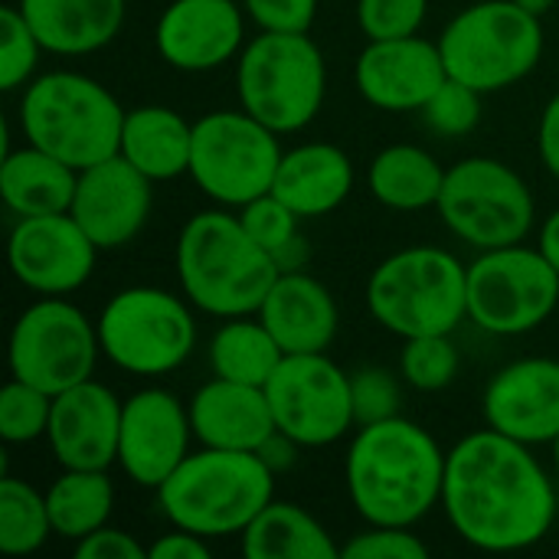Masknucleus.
<instances>
[{
  "mask_svg": "<svg viewBox=\"0 0 559 559\" xmlns=\"http://www.w3.org/2000/svg\"><path fill=\"white\" fill-rule=\"evenodd\" d=\"M246 43L242 0H170L154 26V46L177 72H213Z\"/></svg>",
  "mask_w": 559,
  "mask_h": 559,
  "instance_id": "19",
  "label": "nucleus"
},
{
  "mask_svg": "<svg viewBox=\"0 0 559 559\" xmlns=\"http://www.w3.org/2000/svg\"><path fill=\"white\" fill-rule=\"evenodd\" d=\"M75 183H79V170L36 144L3 154L0 193L10 213L16 216L69 213Z\"/></svg>",
  "mask_w": 559,
  "mask_h": 559,
  "instance_id": "27",
  "label": "nucleus"
},
{
  "mask_svg": "<svg viewBox=\"0 0 559 559\" xmlns=\"http://www.w3.org/2000/svg\"><path fill=\"white\" fill-rule=\"evenodd\" d=\"M46 508L56 537L82 540L111 521L115 485L108 472L62 468V475L46 488Z\"/></svg>",
  "mask_w": 559,
  "mask_h": 559,
  "instance_id": "31",
  "label": "nucleus"
},
{
  "mask_svg": "<svg viewBox=\"0 0 559 559\" xmlns=\"http://www.w3.org/2000/svg\"><path fill=\"white\" fill-rule=\"evenodd\" d=\"M174 265L183 298L219 321L255 314L278 278L275 259L226 206L200 210L183 223Z\"/></svg>",
  "mask_w": 559,
  "mask_h": 559,
  "instance_id": "3",
  "label": "nucleus"
},
{
  "mask_svg": "<svg viewBox=\"0 0 559 559\" xmlns=\"http://www.w3.org/2000/svg\"><path fill=\"white\" fill-rule=\"evenodd\" d=\"M459 347L452 344V334H426L403 341L400 354V377L419 393H439L455 383L459 377Z\"/></svg>",
  "mask_w": 559,
  "mask_h": 559,
  "instance_id": "33",
  "label": "nucleus"
},
{
  "mask_svg": "<svg viewBox=\"0 0 559 559\" xmlns=\"http://www.w3.org/2000/svg\"><path fill=\"white\" fill-rule=\"evenodd\" d=\"M98 246L72 219V213L20 216L7 239L13 278L36 295L79 292L98 262Z\"/></svg>",
  "mask_w": 559,
  "mask_h": 559,
  "instance_id": "15",
  "label": "nucleus"
},
{
  "mask_svg": "<svg viewBox=\"0 0 559 559\" xmlns=\"http://www.w3.org/2000/svg\"><path fill=\"white\" fill-rule=\"evenodd\" d=\"M403 377H393L386 367H364L350 373V400H354V419L357 426L383 423L400 416L403 406Z\"/></svg>",
  "mask_w": 559,
  "mask_h": 559,
  "instance_id": "38",
  "label": "nucleus"
},
{
  "mask_svg": "<svg viewBox=\"0 0 559 559\" xmlns=\"http://www.w3.org/2000/svg\"><path fill=\"white\" fill-rule=\"evenodd\" d=\"M449 452L413 419L360 426L344 459L347 498L364 524L416 527L442 508Z\"/></svg>",
  "mask_w": 559,
  "mask_h": 559,
  "instance_id": "2",
  "label": "nucleus"
},
{
  "mask_svg": "<svg viewBox=\"0 0 559 559\" xmlns=\"http://www.w3.org/2000/svg\"><path fill=\"white\" fill-rule=\"evenodd\" d=\"M285 350L272 337V331L259 321V314L226 318L210 341V367L213 377L265 386L275 367L282 364Z\"/></svg>",
  "mask_w": 559,
  "mask_h": 559,
  "instance_id": "30",
  "label": "nucleus"
},
{
  "mask_svg": "<svg viewBox=\"0 0 559 559\" xmlns=\"http://www.w3.org/2000/svg\"><path fill=\"white\" fill-rule=\"evenodd\" d=\"M193 124L167 105H138L124 115L118 154L154 183L190 174Z\"/></svg>",
  "mask_w": 559,
  "mask_h": 559,
  "instance_id": "26",
  "label": "nucleus"
},
{
  "mask_svg": "<svg viewBox=\"0 0 559 559\" xmlns=\"http://www.w3.org/2000/svg\"><path fill=\"white\" fill-rule=\"evenodd\" d=\"M249 559H334L341 547L328 527L292 501H269L239 534Z\"/></svg>",
  "mask_w": 559,
  "mask_h": 559,
  "instance_id": "28",
  "label": "nucleus"
},
{
  "mask_svg": "<svg viewBox=\"0 0 559 559\" xmlns=\"http://www.w3.org/2000/svg\"><path fill=\"white\" fill-rule=\"evenodd\" d=\"M442 511L481 554L537 547L557 521V488L531 445L478 429L449 449Z\"/></svg>",
  "mask_w": 559,
  "mask_h": 559,
  "instance_id": "1",
  "label": "nucleus"
},
{
  "mask_svg": "<svg viewBox=\"0 0 559 559\" xmlns=\"http://www.w3.org/2000/svg\"><path fill=\"white\" fill-rule=\"evenodd\" d=\"M439 49L452 79L491 95L537 69L544 56V23L514 0H478L445 23Z\"/></svg>",
  "mask_w": 559,
  "mask_h": 559,
  "instance_id": "8",
  "label": "nucleus"
},
{
  "mask_svg": "<svg viewBox=\"0 0 559 559\" xmlns=\"http://www.w3.org/2000/svg\"><path fill=\"white\" fill-rule=\"evenodd\" d=\"M436 210L445 229L478 252L524 242L537 219L527 180L511 164L485 154L465 157L445 170Z\"/></svg>",
  "mask_w": 559,
  "mask_h": 559,
  "instance_id": "10",
  "label": "nucleus"
},
{
  "mask_svg": "<svg viewBox=\"0 0 559 559\" xmlns=\"http://www.w3.org/2000/svg\"><path fill=\"white\" fill-rule=\"evenodd\" d=\"M193 305L154 285H131L98 314L102 354L131 377H167L197 350Z\"/></svg>",
  "mask_w": 559,
  "mask_h": 559,
  "instance_id": "9",
  "label": "nucleus"
},
{
  "mask_svg": "<svg viewBox=\"0 0 559 559\" xmlns=\"http://www.w3.org/2000/svg\"><path fill=\"white\" fill-rule=\"evenodd\" d=\"M559 272L540 246L481 249L468 262V321L491 337H521L550 321Z\"/></svg>",
  "mask_w": 559,
  "mask_h": 559,
  "instance_id": "11",
  "label": "nucleus"
},
{
  "mask_svg": "<svg viewBox=\"0 0 559 559\" xmlns=\"http://www.w3.org/2000/svg\"><path fill=\"white\" fill-rule=\"evenodd\" d=\"M354 190V164L331 141H308L282 154L272 193L301 219L334 213Z\"/></svg>",
  "mask_w": 559,
  "mask_h": 559,
  "instance_id": "24",
  "label": "nucleus"
},
{
  "mask_svg": "<svg viewBox=\"0 0 559 559\" xmlns=\"http://www.w3.org/2000/svg\"><path fill=\"white\" fill-rule=\"evenodd\" d=\"M16 7L52 56H92L124 26V0H20Z\"/></svg>",
  "mask_w": 559,
  "mask_h": 559,
  "instance_id": "25",
  "label": "nucleus"
},
{
  "mask_svg": "<svg viewBox=\"0 0 559 559\" xmlns=\"http://www.w3.org/2000/svg\"><path fill=\"white\" fill-rule=\"evenodd\" d=\"M121 406L124 400L95 377L56 393L46 442L59 468L108 472L118 465Z\"/></svg>",
  "mask_w": 559,
  "mask_h": 559,
  "instance_id": "21",
  "label": "nucleus"
},
{
  "mask_svg": "<svg viewBox=\"0 0 559 559\" xmlns=\"http://www.w3.org/2000/svg\"><path fill=\"white\" fill-rule=\"evenodd\" d=\"M554 445V468H557V478H559V436L550 442Z\"/></svg>",
  "mask_w": 559,
  "mask_h": 559,
  "instance_id": "48",
  "label": "nucleus"
},
{
  "mask_svg": "<svg viewBox=\"0 0 559 559\" xmlns=\"http://www.w3.org/2000/svg\"><path fill=\"white\" fill-rule=\"evenodd\" d=\"M255 314L285 354H328L341 328V308L331 288L305 269L278 272Z\"/></svg>",
  "mask_w": 559,
  "mask_h": 559,
  "instance_id": "22",
  "label": "nucleus"
},
{
  "mask_svg": "<svg viewBox=\"0 0 559 559\" xmlns=\"http://www.w3.org/2000/svg\"><path fill=\"white\" fill-rule=\"evenodd\" d=\"M537 246H540V252L554 262V269L559 272V210H554V213L544 219Z\"/></svg>",
  "mask_w": 559,
  "mask_h": 559,
  "instance_id": "46",
  "label": "nucleus"
},
{
  "mask_svg": "<svg viewBox=\"0 0 559 559\" xmlns=\"http://www.w3.org/2000/svg\"><path fill=\"white\" fill-rule=\"evenodd\" d=\"M239 108L275 134L308 128L328 95V62L308 33L252 36L236 59Z\"/></svg>",
  "mask_w": 559,
  "mask_h": 559,
  "instance_id": "7",
  "label": "nucleus"
},
{
  "mask_svg": "<svg viewBox=\"0 0 559 559\" xmlns=\"http://www.w3.org/2000/svg\"><path fill=\"white\" fill-rule=\"evenodd\" d=\"M275 478L259 452L200 445L154 495L170 527L216 540L242 534L252 524L275 498Z\"/></svg>",
  "mask_w": 559,
  "mask_h": 559,
  "instance_id": "4",
  "label": "nucleus"
},
{
  "mask_svg": "<svg viewBox=\"0 0 559 559\" xmlns=\"http://www.w3.org/2000/svg\"><path fill=\"white\" fill-rule=\"evenodd\" d=\"M210 557V540L190 531L174 527L170 534H160L151 547L147 559H206Z\"/></svg>",
  "mask_w": 559,
  "mask_h": 559,
  "instance_id": "43",
  "label": "nucleus"
},
{
  "mask_svg": "<svg viewBox=\"0 0 559 559\" xmlns=\"http://www.w3.org/2000/svg\"><path fill=\"white\" fill-rule=\"evenodd\" d=\"M242 10L265 33H308L318 16V0H242Z\"/></svg>",
  "mask_w": 559,
  "mask_h": 559,
  "instance_id": "41",
  "label": "nucleus"
},
{
  "mask_svg": "<svg viewBox=\"0 0 559 559\" xmlns=\"http://www.w3.org/2000/svg\"><path fill=\"white\" fill-rule=\"evenodd\" d=\"M419 115L429 124V131L442 138H465L481 121V92L449 75Z\"/></svg>",
  "mask_w": 559,
  "mask_h": 559,
  "instance_id": "36",
  "label": "nucleus"
},
{
  "mask_svg": "<svg viewBox=\"0 0 559 559\" xmlns=\"http://www.w3.org/2000/svg\"><path fill=\"white\" fill-rule=\"evenodd\" d=\"M445 170L419 144H390L383 147L367 170L370 193L380 206L396 213H419L439 203Z\"/></svg>",
  "mask_w": 559,
  "mask_h": 559,
  "instance_id": "29",
  "label": "nucleus"
},
{
  "mask_svg": "<svg viewBox=\"0 0 559 559\" xmlns=\"http://www.w3.org/2000/svg\"><path fill=\"white\" fill-rule=\"evenodd\" d=\"M52 534L46 491H36L29 481L3 475L0 481V550L7 557H29L43 550Z\"/></svg>",
  "mask_w": 559,
  "mask_h": 559,
  "instance_id": "32",
  "label": "nucleus"
},
{
  "mask_svg": "<svg viewBox=\"0 0 559 559\" xmlns=\"http://www.w3.org/2000/svg\"><path fill=\"white\" fill-rule=\"evenodd\" d=\"M485 426L524 445H550L559 436V360L524 357L501 367L481 396Z\"/></svg>",
  "mask_w": 559,
  "mask_h": 559,
  "instance_id": "20",
  "label": "nucleus"
},
{
  "mask_svg": "<svg viewBox=\"0 0 559 559\" xmlns=\"http://www.w3.org/2000/svg\"><path fill=\"white\" fill-rule=\"evenodd\" d=\"M354 13L367 39H400L423 29L429 0H357Z\"/></svg>",
  "mask_w": 559,
  "mask_h": 559,
  "instance_id": "39",
  "label": "nucleus"
},
{
  "mask_svg": "<svg viewBox=\"0 0 559 559\" xmlns=\"http://www.w3.org/2000/svg\"><path fill=\"white\" fill-rule=\"evenodd\" d=\"M449 79L439 39L400 36L367 39L354 62L360 98L380 111H423L436 88Z\"/></svg>",
  "mask_w": 559,
  "mask_h": 559,
  "instance_id": "18",
  "label": "nucleus"
},
{
  "mask_svg": "<svg viewBox=\"0 0 559 559\" xmlns=\"http://www.w3.org/2000/svg\"><path fill=\"white\" fill-rule=\"evenodd\" d=\"M187 409L193 439L206 449L259 452V445L275 432L265 386L213 377L190 396Z\"/></svg>",
  "mask_w": 559,
  "mask_h": 559,
  "instance_id": "23",
  "label": "nucleus"
},
{
  "mask_svg": "<svg viewBox=\"0 0 559 559\" xmlns=\"http://www.w3.org/2000/svg\"><path fill=\"white\" fill-rule=\"evenodd\" d=\"M344 559H426L429 547L413 534V527H383L367 524V531L354 534L344 547Z\"/></svg>",
  "mask_w": 559,
  "mask_h": 559,
  "instance_id": "40",
  "label": "nucleus"
},
{
  "mask_svg": "<svg viewBox=\"0 0 559 559\" xmlns=\"http://www.w3.org/2000/svg\"><path fill=\"white\" fill-rule=\"evenodd\" d=\"M275 429L301 449L341 442L354 426L350 373L328 354H285L265 383Z\"/></svg>",
  "mask_w": 559,
  "mask_h": 559,
  "instance_id": "14",
  "label": "nucleus"
},
{
  "mask_svg": "<svg viewBox=\"0 0 559 559\" xmlns=\"http://www.w3.org/2000/svg\"><path fill=\"white\" fill-rule=\"evenodd\" d=\"M98 357V324L62 295H43L13 321L10 377L33 383L49 396L92 380Z\"/></svg>",
  "mask_w": 559,
  "mask_h": 559,
  "instance_id": "13",
  "label": "nucleus"
},
{
  "mask_svg": "<svg viewBox=\"0 0 559 559\" xmlns=\"http://www.w3.org/2000/svg\"><path fill=\"white\" fill-rule=\"evenodd\" d=\"M121 102L92 75L56 69L36 75L20 98V131L75 170H85L121 147Z\"/></svg>",
  "mask_w": 559,
  "mask_h": 559,
  "instance_id": "5",
  "label": "nucleus"
},
{
  "mask_svg": "<svg viewBox=\"0 0 559 559\" xmlns=\"http://www.w3.org/2000/svg\"><path fill=\"white\" fill-rule=\"evenodd\" d=\"M373 321L409 341L455 334L468 318V265L439 246H406L386 255L367 278Z\"/></svg>",
  "mask_w": 559,
  "mask_h": 559,
  "instance_id": "6",
  "label": "nucleus"
},
{
  "mask_svg": "<svg viewBox=\"0 0 559 559\" xmlns=\"http://www.w3.org/2000/svg\"><path fill=\"white\" fill-rule=\"evenodd\" d=\"M151 210L154 180L144 177L121 154L79 170L69 213L102 252L121 249L131 239H138L151 219Z\"/></svg>",
  "mask_w": 559,
  "mask_h": 559,
  "instance_id": "17",
  "label": "nucleus"
},
{
  "mask_svg": "<svg viewBox=\"0 0 559 559\" xmlns=\"http://www.w3.org/2000/svg\"><path fill=\"white\" fill-rule=\"evenodd\" d=\"M298 442L295 439H288L285 432H272L262 445H259V459L275 472V475H282V472H288V468H295V462H298Z\"/></svg>",
  "mask_w": 559,
  "mask_h": 559,
  "instance_id": "45",
  "label": "nucleus"
},
{
  "mask_svg": "<svg viewBox=\"0 0 559 559\" xmlns=\"http://www.w3.org/2000/svg\"><path fill=\"white\" fill-rule=\"evenodd\" d=\"M239 219H242L246 233L272 259L301 236V216L292 206H285L275 193H262V197L249 200L246 206H239Z\"/></svg>",
  "mask_w": 559,
  "mask_h": 559,
  "instance_id": "37",
  "label": "nucleus"
},
{
  "mask_svg": "<svg viewBox=\"0 0 559 559\" xmlns=\"http://www.w3.org/2000/svg\"><path fill=\"white\" fill-rule=\"evenodd\" d=\"M282 134L255 121L242 108H219L193 121L190 177L219 206L239 210L272 193L282 160Z\"/></svg>",
  "mask_w": 559,
  "mask_h": 559,
  "instance_id": "12",
  "label": "nucleus"
},
{
  "mask_svg": "<svg viewBox=\"0 0 559 559\" xmlns=\"http://www.w3.org/2000/svg\"><path fill=\"white\" fill-rule=\"evenodd\" d=\"M0 88L16 92L36 79L39 56L46 52L39 36L33 33L29 20L20 7H0Z\"/></svg>",
  "mask_w": 559,
  "mask_h": 559,
  "instance_id": "35",
  "label": "nucleus"
},
{
  "mask_svg": "<svg viewBox=\"0 0 559 559\" xmlns=\"http://www.w3.org/2000/svg\"><path fill=\"white\" fill-rule=\"evenodd\" d=\"M75 559H147V547L118 527H98L95 534L75 540Z\"/></svg>",
  "mask_w": 559,
  "mask_h": 559,
  "instance_id": "42",
  "label": "nucleus"
},
{
  "mask_svg": "<svg viewBox=\"0 0 559 559\" xmlns=\"http://www.w3.org/2000/svg\"><path fill=\"white\" fill-rule=\"evenodd\" d=\"M52 416V396L33 383H23L10 377V383L0 390V439L7 445H29L36 439H46Z\"/></svg>",
  "mask_w": 559,
  "mask_h": 559,
  "instance_id": "34",
  "label": "nucleus"
},
{
  "mask_svg": "<svg viewBox=\"0 0 559 559\" xmlns=\"http://www.w3.org/2000/svg\"><path fill=\"white\" fill-rule=\"evenodd\" d=\"M514 3H518V7H524L527 13H534V16H540V20H544V16L554 10V3H557V0H514Z\"/></svg>",
  "mask_w": 559,
  "mask_h": 559,
  "instance_id": "47",
  "label": "nucleus"
},
{
  "mask_svg": "<svg viewBox=\"0 0 559 559\" xmlns=\"http://www.w3.org/2000/svg\"><path fill=\"white\" fill-rule=\"evenodd\" d=\"M537 154H540V164L559 180V92L540 111V121H537Z\"/></svg>",
  "mask_w": 559,
  "mask_h": 559,
  "instance_id": "44",
  "label": "nucleus"
},
{
  "mask_svg": "<svg viewBox=\"0 0 559 559\" xmlns=\"http://www.w3.org/2000/svg\"><path fill=\"white\" fill-rule=\"evenodd\" d=\"M190 409L164 386L138 390L121 406L118 468L138 485L157 491L190 455Z\"/></svg>",
  "mask_w": 559,
  "mask_h": 559,
  "instance_id": "16",
  "label": "nucleus"
}]
</instances>
